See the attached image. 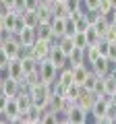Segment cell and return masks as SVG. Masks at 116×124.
I'll return each instance as SVG.
<instances>
[{"label":"cell","mask_w":116,"mask_h":124,"mask_svg":"<svg viewBox=\"0 0 116 124\" xmlns=\"http://www.w3.org/2000/svg\"><path fill=\"white\" fill-rule=\"evenodd\" d=\"M98 56H102V54H99V50H98V46H95V44L85 48V62H87V64H91Z\"/></svg>","instance_id":"cell-20"},{"label":"cell","mask_w":116,"mask_h":124,"mask_svg":"<svg viewBox=\"0 0 116 124\" xmlns=\"http://www.w3.org/2000/svg\"><path fill=\"white\" fill-rule=\"evenodd\" d=\"M75 83V77H73V68L71 66H64L58 70V79H56V85L60 89H64V93H66V87H71V85Z\"/></svg>","instance_id":"cell-9"},{"label":"cell","mask_w":116,"mask_h":124,"mask_svg":"<svg viewBox=\"0 0 116 124\" xmlns=\"http://www.w3.org/2000/svg\"><path fill=\"white\" fill-rule=\"evenodd\" d=\"M8 62H10V56L4 52V48H0V72H4V70H6Z\"/></svg>","instance_id":"cell-23"},{"label":"cell","mask_w":116,"mask_h":124,"mask_svg":"<svg viewBox=\"0 0 116 124\" xmlns=\"http://www.w3.org/2000/svg\"><path fill=\"white\" fill-rule=\"evenodd\" d=\"M0 112H2V108H0Z\"/></svg>","instance_id":"cell-36"},{"label":"cell","mask_w":116,"mask_h":124,"mask_svg":"<svg viewBox=\"0 0 116 124\" xmlns=\"http://www.w3.org/2000/svg\"><path fill=\"white\" fill-rule=\"evenodd\" d=\"M89 66H91V70H93L98 77H106L108 72L114 70V64H112V60H110L108 56H98Z\"/></svg>","instance_id":"cell-4"},{"label":"cell","mask_w":116,"mask_h":124,"mask_svg":"<svg viewBox=\"0 0 116 124\" xmlns=\"http://www.w3.org/2000/svg\"><path fill=\"white\" fill-rule=\"evenodd\" d=\"M64 6H66V10H68V15H71L73 10H77V8H81V6H83V2H81V0H64Z\"/></svg>","instance_id":"cell-25"},{"label":"cell","mask_w":116,"mask_h":124,"mask_svg":"<svg viewBox=\"0 0 116 124\" xmlns=\"http://www.w3.org/2000/svg\"><path fill=\"white\" fill-rule=\"evenodd\" d=\"M110 4H112V6H114V8H116V0H110Z\"/></svg>","instance_id":"cell-32"},{"label":"cell","mask_w":116,"mask_h":124,"mask_svg":"<svg viewBox=\"0 0 116 124\" xmlns=\"http://www.w3.org/2000/svg\"><path fill=\"white\" fill-rule=\"evenodd\" d=\"M35 33L40 39H48V41H56V37H54V31H52V25H50V21H40L35 27Z\"/></svg>","instance_id":"cell-12"},{"label":"cell","mask_w":116,"mask_h":124,"mask_svg":"<svg viewBox=\"0 0 116 124\" xmlns=\"http://www.w3.org/2000/svg\"><path fill=\"white\" fill-rule=\"evenodd\" d=\"M81 62H85V50L75 48L68 54V66H75V64H81Z\"/></svg>","instance_id":"cell-17"},{"label":"cell","mask_w":116,"mask_h":124,"mask_svg":"<svg viewBox=\"0 0 116 124\" xmlns=\"http://www.w3.org/2000/svg\"><path fill=\"white\" fill-rule=\"evenodd\" d=\"M104 39H108V41H116V25L114 23H110L108 25V29H106V33H104Z\"/></svg>","instance_id":"cell-24"},{"label":"cell","mask_w":116,"mask_h":124,"mask_svg":"<svg viewBox=\"0 0 116 124\" xmlns=\"http://www.w3.org/2000/svg\"><path fill=\"white\" fill-rule=\"evenodd\" d=\"M21 46H33V41L37 39V33H35V27H23L19 33H15Z\"/></svg>","instance_id":"cell-10"},{"label":"cell","mask_w":116,"mask_h":124,"mask_svg":"<svg viewBox=\"0 0 116 124\" xmlns=\"http://www.w3.org/2000/svg\"><path fill=\"white\" fill-rule=\"evenodd\" d=\"M2 91H4L6 95H10V97H15V95L21 91V81L10 79V77L4 75V87H2Z\"/></svg>","instance_id":"cell-14"},{"label":"cell","mask_w":116,"mask_h":124,"mask_svg":"<svg viewBox=\"0 0 116 124\" xmlns=\"http://www.w3.org/2000/svg\"><path fill=\"white\" fill-rule=\"evenodd\" d=\"M112 95H114V103H116V91H114V93H112Z\"/></svg>","instance_id":"cell-33"},{"label":"cell","mask_w":116,"mask_h":124,"mask_svg":"<svg viewBox=\"0 0 116 124\" xmlns=\"http://www.w3.org/2000/svg\"><path fill=\"white\" fill-rule=\"evenodd\" d=\"M89 112L87 110H83V108H79V106H75L71 112L66 114V122L68 124H85V122H89Z\"/></svg>","instance_id":"cell-7"},{"label":"cell","mask_w":116,"mask_h":124,"mask_svg":"<svg viewBox=\"0 0 116 124\" xmlns=\"http://www.w3.org/2000/svg\"><path fill=\"white\" fill-rule=\"evenodd\" d=\"M29 93H31V101L33 106L37 108H46L50 103V95H52V91H50V85L46 83H37L33 85V87H29Z\"/></svg>","instance_id":"cell-1"},{"label":"cell","mask_w":116,"mask_h":124,"mask_svg":"<svg viewBox=\"0 0 116 124\" xmlns=\"http://www.w3.org/2000/svg\"><path fill=\"white\" fill-rule=\"evenodd\" d=\"M91 91H93L98 97L102 95V93H108V89H106V79H104V77H98V81H95V85H93Z\"/></svg>","instance_id":"cell-21"},{"label":"cell","mask_w":116,"mask_h":124,"mask_svg":"<svg viewBox=\"0 0 116 124\" xmlns=\"http://www.w3.org/2000/svg\"><path fill=\"white\" fill-rule=\"evenodd\" d=\"M50 25H52L54 37H62L64 35V25H66V17H52L50 19Z\"/></svg>","instance_id":"cell-15"},{"label":"cell","mask_w":116,"mask_h":124,"mask_svg":"<svg viewBox=\"0 0 116 124\" xmlns=\"http://www.w3.org/2000/svg\"><path fill=\"white\" fill-rule=\"evenodd\" d=\"M6 77H10V79H17V81H23V77H25V70H23V62L21 58H10L8 66H6L4 70Z\"/></svg>","instance_id":"cell-6"},{"label":"cell","mask_w":116,"mask_h":124,"mask_svg":"<svg viewBox=\"0 0 116 124\" xmlns=\"http://www.w3.org/2000/svg\"><path fill=\"white\" fill-rule=\"evenodd\" d=\"M85 35H87V41H89V46L98 44V39H99V33L95 31V27H93V25H89L87 29H85Z\"/></svg>","instance_id":"cell-22"},{"label":"cell","mask_w":116,"mask_h":124,"mask_svg":"<svg viewBox=\"0 0 116 124\" xmlns=\"http://www.w3.org/2000/svg\"><path fill=\"white\" fill-rule=\"evenodd\" d=\"M85 8H98L99 6V0H81Z\"/></svg>","instance_id":"cell-30"},{"label":"cell","mask_w":116,"mask_h":124,"mask_svg":"<svg viewBox=\"0 0 116 124\" xmlns=\"http://www.w3.org/2000/svg\"><path fill=\"white\" fill-rule=\"evenodd\" d=\"M37 72H40L41 83H46V85L56 83V79H58V68L54 66L50 60H41V62H40V68H37Z\"/></svg>","instance_id":"cell-3"},{"label":"cell","mask_w":116,"mask_h":124,"mask_svg":"<svg viewBox=\"0 0 116 124\" xmlns=\"http://www.w3.org/2000/svg\"><path fill=\"white\" fill-rule=\"evenodd\" d=\"M58 2H64V0H58Z\"/></svg>","instance_id":"cell-34"},{"label":"cell","mask_w":116,"mask_h":124,"mask_svg":"<svg viewBox=\"0 0 116 124\" xmlns=\"http://www.w3.org/2000/svg\"><path fill=\"white\" fill-rule=\"evenodd\" d=\"M77 33V27H75V21L71 17H66V25H64V35H75Z\"/></svg>","instance_id":"cell-26"},{"label":"cell","mask_w":116,"mask_h":124,"mask_svg":"<svg viewBox=\"0 0 116 124\" xmlns=\"http://www.w3.org/2000/svg\"><path fill=\"white\" fill-rule=\"evenodd\" d=\"M114 72H116V68H114Z\"/></svg>","instance_id":"cell-37"},{"label":"cell","mask_w":116,"mask_h":124,"mask_svg":"<svg viewBox=\"0 0 116 124\" xmlns=\"http://www.w3.org/2000/svg\"><path fill=\"white\" fill-rule=\"evenodd\" d=\"M40 6V0H25V10H35Z\"/></svg>","instance_id":"cell-28"},{"label":"cell","mask_w":116,"mask_h":124,"mask_svg":"<svg viewBox=\"0 0 116 124\" xmlns=\"http://www.w3.org/2000/svg\"><path fill=\"white\" fill-rule=\"evenodd\" d=\"M48 60L52 62L54 66L58 68V70H60V68H64V66H68V56H66V54H64L60 48H58V46H56V41L52 44V50H50Z\"/></svg>","instance_id":"cell-5"},{"label":"cell","mask_w":116,"mask_h":124,"mask_svg":"<svg viewBox=\"0 0 116 124\" xmlns=\"http://www.w3.org/2000/svg\"><path fill=\"white\" fill-rule=\"evenodd\" d=\"M52 44L54 41H48V39H40L37 37L35 41H33V46L29 48V56H33L35 60H48L50 56V50H52Z\"/></svg>","instance_id":"cell-2"},{"label":"cell","mask_w":116,"mask_h":124,"mask_svg":"<svg viewBox=\"0 0 116 124\" xmlns=\"http://www.w3.org/2000/svg\"><path fill=\"white\" fill-rule=\"evenodd\" d=\"M2 48H4V52L8 54L10 58H21V50H23V46L19 44V39H17V35H10V37H6L4 39V44H2Z\"/></svg>","instance_id":"cell-8"},{"label":"cell","mask_w":116,"mask_h":124,"mask_svg":"<svg viewBox=\"0 0 116 124\" xmlns=\"http://www.w3.org/2000/svg\"><path fill=\"white\" fill-rule=\"evenodd\" d=\"M23 19H25V25L27 27H37V23H40V15L35 13V10H23Z\"/></svg>","instance_id":"cell-18"},{"label":"cell","mask_w":116,"mask_h":124,"mask_svg":"<svg viewBox=\"0 0 116 124\" xmlns=\"http://www.w3.org/2000/svg\"><path fill=\"white\" fill-rule=\"evenodd\" d=\"M89 25H91V23L87 21V17H85V15H83L81 19H77V21H75V27H77V31H85V29H87Z\"/></svg>","instance_id":"cell-27"},{"label":"cell","mask_w":116,"mask_h":124,"mask_svg":"<svg viewBox=\"0 0 116 124\" xmlns=\"http://www.w3.org/2000/svg\"><path fill=\"white\" fill-rule=\"evenodd\" d=\"M56 46L62 50L66 56H68V54L75 50V41H73V35H62V37H58V39H56Z\"/></svg>","instance_id":"cell-16"},{"label":"cell","mask_w":116,"mask_h":124,"mask_svg":"<svg viewBox=\"0 0 116 124\" xmlns=\"http://www.w3.org/2000/svg\"><path fill=\"white\" fill-rule=\"evenodd\" d=\"M2 110L8 114V118H10V124H13V120L17 118L19 114H21V106H19V101H17V97H8L6 99V103H4V108Z\"/></svg>","instance_id":"cell-13"},{"label":"cell","mask_w":116,"mask_h":124,"mask_svg":"<svg viewBox=\"0 0 116 124\" xmlns=\"http://www.w3.org/2000/svg\"><path fill=\"white\" fill-rule=\"evenodd\" d=\"M73 68V77H75V85H83V81L87 79V75L91 72V66L87 62H81V64H75Z\"/></svg>","instance_id":"cell-11"},{"label":"cell","mask_w":116,"mask_h":124,"mask_svg":"<svg viewBox=\"0 0 116 124\" xmlns=\"http://www.w3.org/2000/svg\"><path fill=\"white\" fill-rule=\"evenodd\" d=\"M2 44H4V37H2V33H0V48H2Z\"/></svg>","instance_id":"cell-31"},{"label":"cell","mask_w":116,"mask_h":124,"mask_svg":"<svg viewBox=\"0 0 116 124\" xmlns=\"http://www.w3.org/2000/svg\"><path fill=\"white\" fill-rule=\"evenodd\" d=\"M114 124H116V118H114Z\"/></svg>","instance_id":"cell-35"},{"label":"cell","mask_w":116,"mask_h":124,"mask_svg":"<svg viewBox=\"0 0 116 124\" xmlns=\"http://www.w3.org/2000/svg\"><path fill=\"white\" fill-rule=\"evenodd\" d=\"M13 10L23 13V10H25V0H15V2H13Z\"/></svg>","instance_id":"cell-29"},{"label":"cell","mask_w":116,"mask_h":124,"mask_svg":"<svg viewBox=\"0 0 116 124\" xmlns=\"http://www.w3.org/2000/svg\"><path fill=\"white\" fill-rule=\"evenodd\" d=\"M73 41H75V48H81V50H85L87 46H89V41H87V35H85V31H77L75 35H73Z\"/></svg>","instance_id":"cell-19"}]
</instances>
